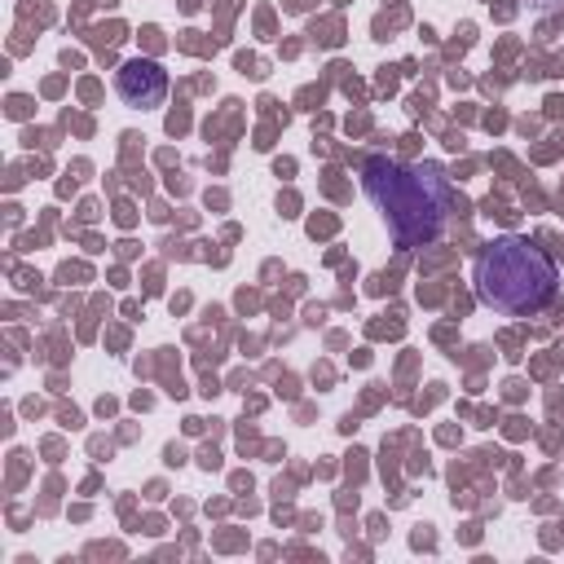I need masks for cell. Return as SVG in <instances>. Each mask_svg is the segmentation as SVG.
Wrapping results in <instances>:
<instances>
[{
  "mask_svg": "<svg viewBox=\"0 0 564 564\" xmlns=\"http://www.w3.org/2000/svg\"><path fill=\"white\" fill-rule=\"evenodd\" d=\"M115 93L123 97V106L154 110V106L167 97V70H163L154 57H128V62L115 70Z\"/></svg>",
  "mask_w": 564,
  "mask_h": 564,
  "instance_id": "obj_3",
  "label": "cell"
},
{
  "mask_svg": "<svg viewBox=\"0 0 564 564\" xmlns=\"http://www.w3.org/2000/svg\"><path fill=\"white\" fill-rule=\"evenodd\" d=\"M361 185H366L370 203L383 212L388 234H392L397 247H427V242L441 238L445 198H441V185L427 172L375 154L361 167Z\"/></svg>",
  "mask_w": 564,
  "mask_h": 564,
  "instance_id": "obj_2",
  "label": "cell"
},
{
  "mask_svg": "<svg viewBox=\"0 0 564 564\" xmlns=\"http://www.w3.org/2000/svg\"><path fill=\"white\" fill-rule=\"evenodd\" d=\"M471 282H476L480 304H489L507 317H529L555 300L560 269L546 256V247H538L533 238L498 234L480 247V256L471 264Z\"/></svg>",
  "mask_w": 564,
  "mask_h": 564,
  "instance_id": "obj_1",
  "label": "cell"
},
{
  "mask_svg": "<svg viewBox=\"0 0 564 564\" xmlns=\"http://www.w3.org/2000/svg\"><path fill=\"white\" fill-rule=\"evenodd\" d=\"M533 4H542V9H555V4H564V0H533Z\"/></svg>",
  "mask_w": 564,
  "mask_h": 564,
  "instance_id": "obj_4",
  "label": "cell"
}]
</instances>
